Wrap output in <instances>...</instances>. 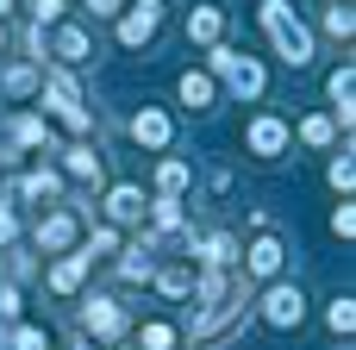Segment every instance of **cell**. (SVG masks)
<instances>
[{"label": "cell", "instance_id": "36", "mask_svg": "<svg viewBox=\"0 0 356 350\" xmlns=\"http://www.w3.org/2000/svg\"><path fill=\"white\" fill-rule=\"evenodd\" d=\"M332 6H350V0H332Z\"/></svg>", "mask_w": 356, "mask_h": 350}, {"label": "cell", "instance_id": "25", "mask_svg": "<svg viewBox=\"0 0 356 350\" xmlns=\"http://www.w3.org/2000/svg\"><path fill=\"white\" fill-rule=\"evenodd\" d=\"M325 31H332V38H350V31H356L350 6H325Z\"/></svg>", "mask_w": 356, "mask_h": 350}, {"label": "cell", "instance_id": "16", "mask_svg": "<svg viewBox=\"0 0 356 350\" xmlns=\"http://www.w3.org/2000/svg\"><path fill=\"white\" fill-rule=\"evenodd\" d=\"M150 31H156V13H144V6H138V13H125V19H119V44H144V38H150Z\"/></svg>", "mask_w": 356, "mask_h": 350}, {"label": "cell", "instance_id": "10", "mask_svg": "<svg viewBox=\"0 0 356 350\" xmlns=\"http://www.w3.org/2000/svg\"><path fill=\"white\" fill-rule=\"evenodd\" d=\"M106 213H113V219H125V225H131V219H144V194H138V188H131V182H119V188H113V194H106Z\"/></svg>", "mask_w": 356, "mask_h": 350}, {"label": "cell", "instance_id": "13", "mask_svg": "<svg viewBox=\"0 0 356 350\" xmlns=\"http://www.w3.org/2000/svg\"><path fill=\"white\" fill-rule=\"evenodd\" d=\"M88 263H94L88 250H75V257H63V263L50 269V288H56V294H69V288H81V276H88Z\"/></svg>", "mask_w": 356, "mask_h": 350}, {"label": "cell", "instance_id": "12", "mask_svg": "<svg viewBox=\"0 0 356 350\" xmlns=\"http://www.w3.org/2000/svg\"><path fill=\"white\" fill-rule=\"evenodd\" d=\"M244 263H250V276H275V269H282V238H269V232H263V238L250 244V257H244Z\"/></svg>", "mask_w": 356, "mask_h": 350}, {"label": "cell", "instance_id": "28", "mask_svg": "<svg viewBox=\"0 0 356 350\" xmlns=\"http://www.w3.org/2000/svg\"><path fill=\"white\" fill-rule=\"evenodd\" d=\"M13 350H50V338H44L38 326H19V332H13Z\"/></svg>", "mask_w": 356, "mask_h": 350}, {"label": "cell", "instance_id": "33", "mask_svg": "<svg viewBox=\"0 0 356 350\" xmlns=\"http://www.w3.org/2000/svg\"><path fill=\"white\" fill-rule=\"evenodd\" d=\"M131 6H144V13H156V0H131Z\"/></svg>", "mask_w": 356, "mask_h": 350}, {"label": "cell", "instance_id": "1", "mask_svg": "<svg viewBox=\"0 0 356 350\" xmlns=\"http://www.w3.org/2000/svg\"><path fill=\"white\" fill-rule=\"evenodd\" d=\"M257 19H263V31H269V44L282 50L288 69H307V63H313V31L300 25V13H294L288 0H263Z\"/></svg>", "mask_w": 356, "mask_h": 350}, {"label": "cell", "instance_id": "29", "mask_svg": "<svg viewBox=\"0 0 356 350\" xmlns=\"http://www.w3.org/2000/svg\"><path fill=\"white\" fill-rule=\"evenodd\" d=\"M31 19H38V31H44L50 19H63V0H31Z\"/></svg>", "mask_w": 356, "mask_h": 350}, {"label": "cell", "instance_id": "9", "mask_svg": "<svg viewBox=\"0 0 356 350\" xmlns=\"http://www.w3.org/2000/svg\"><path fill=\"white\" fill-rule=\"evenodd\" d=\"M175 94H181V106L207 113V106H213V75H194V69H188V75L175 81Z\"/></svg>", "mask_w": 356, "mask_h": 350}, {"label": "cell", "instance_id": "31", "mask_svg": "<svg viewBox=\"0 0 356 350\" xmlns=\"http://www.w3.org/2000/svg\"><path fill=\"white\" fill-rule=\"evenodd\" d=\"M94 250H119V232H106V225H100V232H94V244H88V257H94Z\"/></svg>", "mask_w": 356, "mask_h": 350}, {"label": "cell", "instance_id": "4", "mask_svg": "<svg viewBox=\"0 0 356 350\" xmlns=\"http://www.w3.org/2000/svg\"><path fill=\"white\" fill-rule=\"evenodd\" d=\"M213 69L232 81V94H244V100H257L263 94V69L250 63V56H238V50H225V44H213Z\"/></svg>", "mask_w": 356, "mask_h": 350}, {"label": "cell", "instance_id": "19", "mask_svg": "<svg viewBox=\"0 0 356 350\" xmlns=\"http://www.w3.org/2000/svg\"><path fill=\"white\" fill-rule=\"evenodd\" d=\"M200 257H207V269H232V263H238V244L219 232V238H207V244H200Z\"/></svg>", "mask_w": 356, "mask_h": 350}, {"label": "cell", "instance_id": "7", "mask_svg": "<svg viewBox=\"0 0 356 350\" xmlns=\"http://www.w3.org/2000/svg\"><path fill=\"white\" fill-rule=\"evenodd\" d=\"M81 326H88L94 338H119V332H125V313H119V301H88Z\"/></svg>", "mask_w": 356, "mask_h": 350}, {"label": "cell", "instance_id": "15", "mask_svg": "<svg viewBox=\"0 0 356 350\" xmlns=\"http://www.w3.org/2000/svg\"><path fill=\"white\" fill-rule=\"evenodd\" d=\"M63 157H69V175H75V182H100V157H94V144H69Z\"/></svg>", "mask_w": 356, "mask_h": 350}, {"label": "cell", "instance_id": "27", "mask_svg": "<svg viewBox=\"0 0 356 350\" xmlns=\"http://www.w3.org/2000/svg\"><path fill=\"white\" fill-rule=\"evenodd\" d=\"M300 138H307V144H332V119H325V113H313V119L300 125Z\"/></svg>", "mask_w": 356, "mask_h": 350}, {"label": "cell", "instance_id": "5", "mask_svg": "<svg viewBox=\"0 0 356 350\" xmlns=\"http://www.w3.org/2000/svg\"><path fill=\"white\" fill-rule=\"evenodd\" d=\"M244 144H250V157H263V163H275V157L288 150V125H282L275 113H257V119L244 125Z\"/></svg>", "mask_w": 356, "mask_h": 350}, {"label": "cell", "instance_id": "35", "mask_svg": "<svg viewBox=\"0 0 356 350\" xmlns=\"http://www.w3.org/2000/svg\"><path fill=\"white\" fill-rule=\"evenodd\" d=\"M0 44H6V25H0Z\"/></svg>", "mask_w": 356, "mask_h": 350}, {"label": "cell", "instance_id": "14", "mask_svg": "<svg viewBox=\"0 0 356 350\" xmlns=\"http://www.w3.org/2000/svg\"><path fill=\"white\" fill-rule=\"evenodd\" d=\"M56 63H88V31L81 25H63L56 31Z\"/></svg>", "mask_w": 356, "mask_h": 350}, {"label": "cell", "instance_id": "22", "mask_svg": "<svg viewBox=\"0 0 356 350\" xmlns=\"http://www.w3.org/2000/svg\"><path fill=\"white\" fill-rule=\"evenodd\" d=\"M156 288H163V294H194V269H163Z\"/></svg>", "mask_w": 356, "mask_h": 350}, {"label": "cell", "instance_id": "34", "mask_svg": "<svg viewBox=\"0 0 356 350\" xmlns=\"http://www.w3.org/2000/svg\"><path fill=\"white\" fill-rule=\"evenodd\" d=\"M0 13H13V0H0Z\"/></svg>", "mask_w": 356, "mask_h": 350}, {"label": "cell", "instance_id": "26", "mask_svg": "<svg viewBox=\"0 0 356 350\" xmlns=\"http://www.w3.org/2000/svg\"><path fill=\"white\" fill-rule=\"evenodd\" d=\"M325 182H332V188H338V194H350V182H356L350 157H332V169H325Z\"/></svg>", "mask_w": 356, "mask_h": 350}, {"label": "cell", "instance_id": "17", "mask_svg": "<svg viewBox=\"0 0 356 350\" xmlns=\"http://www.w3.org/2000/svg\"><path fill=\"white\" fill-rule=\"evenodd\" d=\"M156 188H163V200H175V194L188 188V163H175V157H163V163H156Z\"/></svg>", "mask_w": 356, "mask_h": 350}, {"label": "cell", "instance_id": "18", "mask_svg": "<svg viewBox=\"0 0 356 350\" xmlns=\"http://www.w3.org/2000/svg\"><path fill=\"white\" fill-rule=\"evenodd\" d=\"M56 188H63V175H56V169H31V175L19 182V194H25V200H50Z\"/></svg>", "mask_w": 356, "mask_h": 350}, {"label": "cell", "instance_id": "21", "mask_svg": "<svg viewBox=\"0 0 356 350\" xmlns=\"http://www.w3.org/2000/svg\"><path fill=\"white\" fill-rule=\"evenodd\" d=\"M144 213H150V219H156L163 232H175V225H181V200H150Z\"/></svg>", "mask_w": 356, "mask_h": 350}, {"label": "cell", "instance_id": "32", "mask_svg": "<svg viewBox=\"0 0 356 350\" xmlns=\"http://www.w3.org/2000/svg\"><path fill=\"white\" fill-rule=\"evenodd\" d=\"M88 6H94L100 19H113V13H119V0H88Z\"/></svg>", "mask_w": 356, "mask_h": 350}, {"label": "cell", "instance_id": "8", "mask_svg": "<svg viewBox=\"0 0 356 350\" xmlns=\"http://www.w3.org/2000/svg\"><path fill=\"white\" fill-rule=\"evenodd\" d=\"M219 31H225V13L219 6H194L188 13V38L194 44H219Z\"/></svg>", "mask_w": 356, "mask_h": 350}, {"label": "cell", "instance_id": "6", "mask_svg": "<svg viewBox=\"0 0 356 350\" xmlns=\"http://www.w3.org/2000/svg\"><path fill=\"white\" fill-rule=\"evenodd\" d=\"M125 132H131V138H138L144 150H169V138H175V119H169L163 106H138Z\"/></svg>", "mask_w": 356, "mask_h": 350}, {"label": "cell", "instance_id": "11", "mask_svg": "<svg viewBox=\"0 0 356 350\" xmlns=\"http://www.w3.org/2000/svg\"><path fill=\"white\" fill-rule=\"evenodd\" d=\"M69 238H75V219H69V213L38 219V244H44V250H69Z\"/></svg>", "mask_w": 356, "mask_h": 350}, {"label": "cell", "instance_id": "23", "mask_svg": "<svg viewBox=\"0 0 356 350\" xmlns=\"http://www.w3.org/2000/svg\"><path fill=\"white\" fill-rule=\"evenodd\" d=\"M325 326H332V332H350V326H356V301L338 294V301H332V313H325Z\"/></svg>", "mask_w": 356, "mask_h": 350}, {"label": "cell", "instance_id": "30", "mask_svg": "<svg viewBox=\"0 0 356 350\" xmlns=\"http://www.w3.org/2000/svg\"><path fill=\"white\" fill-rule=\"evenodd\" d=\"M332 232H338V238H350V232H356V213H350V200H344V207L332 213Z\"/></svg>", "mask_w": 356, "mask_h": 350}, {"label": "cell", "instance_id": "20", "mask_svg": "<svg viewBox=\"0 0 356 350\" xmlns=\"http://www.w3.org/2000/svg\"><path fill=\"white\" fill-rule=\"evenodd\" d=\"M38 81H44V69H31V63H13V69H6V88H13V94H25V88H38Z\"/></svg>", "mask_w": 356, "mask_h": 350}, {"label": "cell", "instance_id": "3", "mask_svg": "<svg viewBox=\"0 0 356 350\" xmlns=\"http://www.w3.org/2000/svg\"><path fill=\"white\" fill-rule=\"evenodd\" d=\"M44 100H50V113H56L69 132H88V125H94V113L81 106V94H75L69 75H44Z\"/></svg>", "mask_w": 356, "mask_h": 350}, {"label": "cell", "instance_id": "24", "mask_svg": "<svg viewBox=\"0 0 356 350\" xmlns=\"http://www.w3.org/2000/svg\"><path fill=\"white\" fill-rule=\"evenodd\" d=\"M144 350H175V326L150 319V326H144Z\"/></svg>", "mask_w": 356, "mask_h": 350}, {"label": "cell", "instance_id": "2", "mask_svg": "<svg viewBox=\"0 0 356 350\" xmlns=\"http://www.w3.org/2000/svg\"><path fill=\"white\" fill-rule=\"evenodd\" d=\"M300 319H307V294H300V282H275V288L263 294V326L294 332Z\"/></svg>", "mask_w": 356, "mask_h": 350}]
</instances>
